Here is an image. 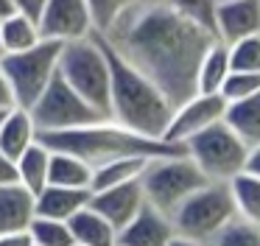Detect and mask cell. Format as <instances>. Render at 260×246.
<instances>
[{
	"instance_id": "20",
	"label": "cell",
	"mask_w": 260,
	"mask_h": 246,
	"mask_svg": "<svg viewBox=\"0 0 260 246\" xmlns=\"http://www.w3.org/2000/svg\"><path fill=\"white\" fill-rule=\"evenodd\" d=\"M146 165H148L146 157H115V160L98 162V165H92L90 190H107V188H115V184L140 179Z\"/></svg>"
},
{
	"instance_id": "7",
	"label": "cell",
	"mask_w": 260,
	"mask_h": 246,
	"mask_svg": "<svg viewBox=\"0 0 260 246\" xmlns=\"http://www.w3.org/2000/svg\"><path fill=\"white\" fill-rule=\"evenodd\" d=\"M235 212V201H232L230 184L226 182H207L199 188L193 196H187L176 212L171 216L176 235L193 238L199 243H213V238L224 229L226 221H232Z\"/></svg>"
},
{
	"instance_id": "30",
	"label": "cell",
	"mask_w": 260,
	"mask_h": 246,
	"mask_svg": "<svg viewBox=\"0 0 260 246\" xmlns=\"http://www.w3.org/2000/svg\"><path fill=\"white\" fill-rule=\"evenodd\" d=\"M165 3L215 37V6H218V0H165Z\"/></svg>"
},
{
	"instance_id": "26",
	"label": "cell",
	"mask_w": 260,
	"mask_h": 246,
	"mask_svg": "<svg viewBox=\"0 0 260 246\" xmlns=\"http://www.w3.org/2000/svg\"><path fill=\"white\" fill-rule=\"evenodd\" d=\"M28 235L34 240V246H73L76 243L68 221L45 218V216H34V221L28 227Z\"/></svg>"
},
{
	"instance_id": "40",
	"label": "cell",
	"mask_w": 260,
	"mask_h": 246,
	"mask_svg": "<svg viewBox=\"0 0 260 246\" xmlns=\"http://www.w3.org/2000/svg\"><path fill=\"white\" fill-rule=\"evenodd\" d=\"M0 56H3V45H0Z\"/></svg>"
},
{
	"instance_id": "22",
	"label": "cell",
	"mask_w": 260,
	"mask_h": 246,
	"mask_svg": "<svg viewBox=\"0 0 260 246\" xmlns=\"http://www.w3.org/2000/svg\"><path fill=\"white\" fill-rule=\"evenodd\" d=\"M92 165L68 151H51V168H48V184L59 188H87L90 190Z\"/></svg>"
},
{
	"instance_id": "41",
	"label": "cell",
	"mask_w": 260,
	"mask_h": 246,
	"mask_svg": "<svg viewBox=\"0 0 260 246\" xmlns=\"http://www.w3.org/2000/svg\"><path fill=\"white\" fill-rule=\"evenodd\" d=\"M73 246H79V243H73Z\"/></svg>"
},
{
	"instance_id": "11",
	"label": "cell",
	"mask_w": 260,
	"mask_h": 246,
	"mask_svg": "<svg viewBox=\"0 0 260 246\" xmlns=\"http://www.w3.org/2000/svg\"><path fill=\"white\" fill-rule=\"evenodd\" d=\"M37 25L42 39H56V42H73L92 34L87 0H48Z\"/></svg>"
},
{
	"instance_id": "6",
	"label": "cell",
	"mask_w": 260,
	"mask_h": 246,
	"mask_svg": "<svg viewBox=\"0 0 260 246\" xmlns=\"http://www.w3.org/2000/svg\"><path fill=\"white\" fill-rule=\"evenodd\" d=\"M62 45L64 42H56V39H40L28 50L0 56V70L6 73V81L14 95V106L28 109L45 93L51 78L59 73Z\"/></svg>"
},
{
	"instance_id": "15",
	"label": "cell",
	"mask_w": 260,
	"mask_h": 246,
	"mask_svg": "<svg viewBox=\"0 0 260 246\" xmlns=\"http://www.w3.org/2000/svg\"><path fill=\"white\" fill-rule=\"evenodd\" d=\"M37 216V196L25 184H3L0 188V235L28 232Z\"/></svg>"
},
{
	"instance_id": "5",
	"label": "cell",
	"mask_w": 260,
	"mask_h": 246,
	"mask_svg": "<svg viewBox=\"0 0 260 246\" xmlns=\"http://www.w3.org/2000/svg\"><path fill=\"white\" fill-rule=\"evenodd\" d=\"M210 179L202 173V168L190 160L187 154H174V157H154L148 160V165L140 173L143 196L146 204H151L154 210L174 216L176 207L193 196L199 188H204Z\"/></svg>"
},
{
	"instance_id": "1",
	"label": "cell",
	"mask_w": 260,
	"mask_h": 246,
	"mask_svg": "<svg viewBox=\"0 0 260 246\" xmlns=\"http://www.w3.org/2000/svg\"><path fill=\"white\" fill-rule=\"evenodd\" d=\"M101 37L129 65L151 78L174 109L199 93V65L207 48L215 42L213 34L174 11L165 0L135 3Z\"/></svg>"
},
{
	"instance_id": "8",
	"label": "cell",
	"mask_w": 260,
	"mask_h": 246,
	"mask_svg": "<svg viewBox=\"0 0 260 246\" xmlns=\"http://www.w3.org/2000/svg\"><path fill=\"white\" fill-rule=\"evenodd\" d=\"M185 151L210 182H230L246 165V145L224 120L202 129L185 143Z\"/></svg>"
},
{
	"instance_id": "13",
	"label": "cell",
	"mask_w": 260,
	"mask_h": 246,
	"mask_svg": "<svg viewBox=\"0 0 260 246\" xmlns=\"http://www.w3.org/2000/svg\"><path fill=\"white\" fill-rule=\"evenodd\" d=\"M260 34V0H218L215 37L224 45Z\"/></svg>"
},
{
	"instance_id": "37",
	"label": "cell",
	"mask_w": 260,
	"mask_h": 246,
	"mask_svg": "<svg viewBox=\"0 0 260 246\" xmlns=\"http://www.w3.org/2000/svg\"><path fill=\"white\" fill-rule=\"evenodd\" d=\"M168 246H207V243H199V240L185 238V235H174V238L168 240Z\"/></svg>"
},
{
	"instance_id": "10",
	"label": "cell",
	"mask_w": 260,
	"mask_h": 246,
	"mask_svg": "<svg viewBox=\"0 0 260 246\" xmlns=\"http://www.w3.org/2000/svg\"><path fill=\"white\" fill-rule=\"evenodd\" d=\"M224 112H226V98L221 93H196L193 98H187L185 104H179L174 109V115H171L168 126L162 132V140L185 145L202 129L224 120Z\"/></svg>"
},
{
	"instance_id": "38",
	"label": "cell",
	"mask_w": 260,
	"mask_h": 246,
	"mask_svg": "<svg viewBox=\"0 0 260 246\" xmlns=\"http://www.w3.org/2000/svg\"><path fill=\"white\" fill-rule=\"evenodd\" d=\"M9 14H14V3L12 0H0V20H6Z\"/></svg>"
},
{
	"instance_id": "24",
	"label": "cell",
	"mask_w": 260,
	"mask_h": 246,
	"mask_svg": "<svg viewBox=\"0 0 260 246\" xmlns=\"http://www.w3.org/2000/svg\"><path fill=\"white\" fill-rule=\"evenodd\" d=\"M42 39L40 25H37L31 17L20 14H9L6 20H0V45H3V53H20V50L34 48Z\"/></svg>"
},
{
	"instance_id": "2",
	"label": "cell",
	"mask_w": 260,
	"mask_h": 246,
	"mask_svg": "<svg viewBox=\"0 0 260 246\" xmlns=\"http://www.w3.org/2000/svg\"><path fill=\"white\" fill-rule=\"evenodd\" d=\"M109 62V120L146 137H162L174 106L162 89L123 59L101 34H95Z\"/></svg>"
},
{
	"instance_id": "39",
	"label": "cell",
	"mask_w": 260,
	"mask_h": 246,
	"mask_svg": "<svg viewBox=\"0 0 260 246\" xmlns=\"http://www.w3.org/2000/svg\"><path fill=\"white\" fill-rule=\"evenodd\" d=\"M3 115H6V112H3V109H0V120H3Z\"/></svg>"
},
{
	"instance_id": "27",
	"label": "cell",
	"mask_w": 260,
	"mask_h": 246,
	"mask_svg": "<svg viewBox=\"0 0 260 246\" xmlns=\"http://www.w3.org/2000/svg\"><path fill=\"white\" fill-rule=\"evenodd\" d=\"M135 3H140V0H87L92 34H107Z\"/></svg>"
},
{
	"instance_id": "16",
	"label": "cell",
	"mask_w": 260,
	"mask_h": 246,
	"mask_svg": "<svg viewBox=\"0 0 260 246\" xmlns=\"http://www.w3.org/2000/svg\"><path fill=\"white\" fill-rule=\"evenodd\" d=\"M37 137H40V129H37L28 109H23V106L6 109V115L0 120V154H6L9 160L17 162V157L28 145H34Z\"/></svg>"
},
{
	"instance_id": "3",
	"label": "cell",
	"mask_w": 260,
	"mask_h": 246,
	"mask_svg": "<svg viewBox=\"0 0 260 246\" xmlns=\"http://www.w3.org/2000/svg\"><path fill=\"white\" fill-rule=\"evenodd\" d=\"M42 145L51 151H68L79 160L98 165V162L115 160V157H174V154H187L182 143H168L162 137H146L132 129L118 126L115 120H98L90 126L79 129H64V132H40Z\"/></svg>"
},
{
	"instance_id": "19",
	"label": "cell",
	"mask_w": 260,
	"mask_h": 246,
	"mask_svg": "<svg viewBox=\"0 0 260 246\" xmlns=\"http://www.w3.org/2000/svg\"><path fill=\"white\" fill-rule=\"evenodd\" d=\"M224 123L238 134L246 148L260 143V93L241 101H230L224 112Z\"/></svg>"
},
{
	"instance_id": "29",
	"label": "cell",
	"mask_w": 260,
	"mask_h": 246,
	"mask_svg": "<svg viewBox=\"0 0 260 246\" xmlns=\"http://www.w3.org/2000/svg\"><path fill=\"white\" fill-rule=\"evenodd\" d=\"M230 67L235 73H260V34L230 42Z\"/></svg>"
},
{
	"instance_id": "35",
	"label": "cell",
	"mask_w": 260,
	"mask_h": 246,
	"mask_svg": "<svg viewBox=\"0 0 260 246\" xmlns=\"http://www.w3.org/2000/svg\"><path fill=\"white\" fill-rule=\"evenodd\" d=\"M12 106H14L12 87H9V81H6V73L0 70V109L6 112V109H12Z\"/></svg>"
},
{
	"instance_id": "33",
	"label": "cell",
	"mask_w": 260,
	"mask_h": 246,
	"mask_svg": "<svg viewBox=\"0 0 260 246\" xmlns=\"http://www.w3.org/2000/svg\"><path fill=\"white\" fill-rule=\"evenodd\" d=\"M14 182H20L17 162L9 160L6 154H0V188H3V184H14Z\"/></svg>"
},
{
	"instance_id": "31",
	"label": "cell",
	"mask_w": 260,
	"mask_h": 246,
	"mask_svg": "<svg viewBox=\"0 0 260 246\" xmlns=\"http://www.w3.org/2000/svg\"><path fill=\"white\" fill-rule=\"evenodd\" d=\"M260 93V73H235L232 70L226 76L224 87H221V95L230 101H241V98H249V95H257Z\"/></svg>"
},
{
	"instance_id": "34",
	"label": "cell",
	"mask_w": 260,
	"mask_h": 246,
	"mask_svg": "<svg viewBox=\"0 0 260 246\" xmlns=\"http://www.w3.org/2000/svg\"><path fill=\"white\" fill-rule=\"evenodd\" d=\"M0 246H34L28 232H12V235H0Z\"/></svg>"
},
{
	"instance_id": "18",
	"label": "cell",
	"mask_w": 260,
	"mask_h": 246,
	"mask_svg": "<svg viewBox=\"0 0 260 246\" xmlns=\"http://www.w3.org/2000/svg\"><path fill=\"white\" fill-rule=\"evenodd\" d=\"M68 227L79 246H118V229L90 204L79 210L73 218H68Z\"/></svg>"
},
{
	"instance_id": "14",
	"label": "cell",
	"mask_w": 260,
	"mask_h": 246,
	"mask_svg": "<svg viewBox=\"0 0 260 246\" xmlns=\"http://www.w3.org/2000/svg\"><path fill=\"white\" fill-rule=\"evenodd\" d=\"M174 235V221L165 212L154 210L151 204H143V210L126 227L118 229V246H168Z\"/></svg>"
},
{
	"instance_id": "4",
	"label": "cell",
	"mask_w": 260,
	"mask_h": 246,
	"mask_svg": "<svg viewBox=\"0 0 260 246\" xmlns=\"http://www.w3.org/2000/svg\"><path fill=\"white\" fill-rule=\"evenodd\" d=\"M59 76L104 117H109V62L95 34L62 45Z\"/></svg>"
},
{
	"instance_id": "9",
	"label": "cell",
	"mask_w": 260,
	"mask_h": 246,
	"mask_svg": "<svg viewBox=\"0 0 260 246\" xmlns=\"http://www.w3.org/2000/svg\"><path fill=\"white\" fill-rule=\"evenodd\" d=\"M28 112H31V117H34L40 132H64V129H79V126H90V123L107 120L59 73L51 78L45 93L28 106Z\"/></svg>"
},
{
	"instance_id": "21",
	"label": "cell",
	"mask_w": 260,
	"mask_h": 246,
	"mask_svg": "<svg viewBox=\"0 0 260 246\" xmlns=\"http://www.w3.org/2000/svg\"><path fill=\"white\" fill-rule=\"evenodd\" d=\"M230 73H232L230 48L221 39H215L207 48V53L202 56V65H199V73H196V89L199 93H221Z\"/></svg>"
},
{
	"instance_id": "17",
	"label": "cell",
	"mask_w": 260,
	"mask_h": 246,
	"mask_svg": "<svg viewBox=\"0 0 260 246\" xmlns=\"http://www.w3.org/2000/svg\"><path fill=\"white\" fill-rule=\"evenodd\" d=\"M92 190L87 188H59V184H45V190L37 193V216L45 218H59L68 221L79 210L90 204Z\"/></svg>"
},
{
	"instance_id": "23",
	"label": "cell",
	"mask_w": 260,
	"mask_h": 246,
	"mask_svg": "<svg viewBox=\"0 0 260 246\" xmlns=\"http://www.w3.org/2000/svg\"><path fill=\"white\" fill-rule=\"evenodd\" d=\"M48 168H51V148L37 140L34 145H28V148L17 157L20 184H25V188L37 196L40 190H45V184H48Z\"/></svg>"
},
{
	"instance_id": "12",
	"label": "cell",
	"mask_w": 260,
	"mask_h": 246,
	"mask_svg": "<svg viewBox=\"0 0 260 246\" xmlns=\"http://www.w3.org/2000/svg\"><path fill=\"white\" fill-rule=\"evenodd\" d=\"M146 204V196H143V184L140 179H132V182L115 184L107 190H92L90 196V207L95 212H101L115 229L126 227L137 212Z\"/></svg>"
},
{
	"instance_id": "32",
	"label": "cell",
	"mask_w": 260,
	"mask_h": 246,
	"mask_svg": "<svg viewBox=\"0 0 260 246\" xmlns=\"http://www.w3.org/2000/svg\"><path fill=\"white\" fill-rule=\"evenodd\" d=\"M14 3V11H20V14H25V17H31V20H40V14H42V9H45V3L48 0H12Z\"/></svg>"
},
{
	"instance_id": "36",
	"label": "cell",
	"mask_w": 260,
	"mask_h": 246,
	"mask_svg": "<svg viewBox=\"0 0 260 246\" xmlns=\"http://www.w3.org/2000/svg\"><path fill=\"white\" fill-rule=\"evenodd\" d=\"M243 171L254 173V176H260V143L252 145V148L246 151V165H243Z\"/></svg>"
},
{
	"instance_id": "28",
	"label": "cell",
	"mask_w": 260,
	"mask_h": 246,
	"mask_svg": "<svg viewBox=\"0 0 260 246\" xmlns=\"http://www.w3.org/2000/svg\"><path fill=\"white\" fill-rule=\"evenodd\" d=\"M210 246H260V224L235 216L224 224V229L215 235Z\"/></svg>"
},
{
	"instance_id": "25",
	"label": "cell",
	"mask_w": 260,
	"mask_h": 246,
	"mask_svg": "<svg viewBox=\"0 0 260 246\" xmlns=\"http://www.w3.org/2000/svg\"><path fill=\"white\" fill-rule=\"evenodd\" d=\"M226 184H230V193H232V201H235L238 216L252 221V224H260V176H254L249 171H241Z\"/></svg>"
}]
</instances>
